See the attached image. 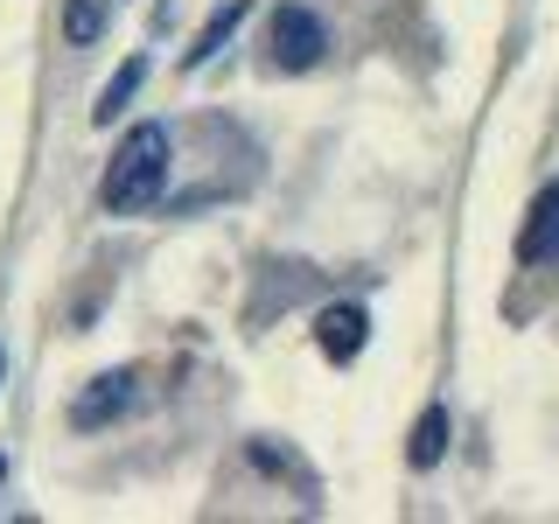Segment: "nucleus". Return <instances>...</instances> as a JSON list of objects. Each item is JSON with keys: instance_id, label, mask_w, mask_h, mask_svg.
Masks as SVG:
<instances>
[{"instance_id": "f257e3e1", "label": "nucleus", "mask_w": 559, "mask_h": 524, "mask_svg": "<svg viewBox=\"0 0 559 524\" xmlns=\"http://www.w3.org/2000/svg\"><path fill=\"white\" fill-rule=\"evenodd\" d=\"M162 196H168V127L140 119V127L112 147V162H105L98 203L112 210V217H140V210H154Z\"/></svg>"}, {"instance_id": "f03ea898", "label": "nucleus", "mask_w": 559, "mask_h": 524, "mask_svg": "<svg viewBox=\"0 0 559 524\" xmlns=\"http://www.w3.org/2000/svg\"><path fill=\"white\" fill-rule=\"evenodd\" d=\"M266 43H273V63L280 70H314V63H322V49H329V28H322V14H314V8H301V0H280Z\"/></svg>"}, {"instance_id": "7ed1b4c3", "label": "nucleus", "mask_w": 559, "mask_h": 524, "mask_svg": "<svg viewBox=\"0 0 559 524\" xmlns=\"http://www.w3.org/2000/svg\"><path fill=\"white\" fill-rule=\"evenodd\" d=\"M518 259L524 266H559V182H546L532 196V217L518 231Z\"/></svg>"}, {"instance_id": "20e7f679", "label": "nucleus", "mask_w": 559, "mask_h": 524, "mask_svg": "<svg viewBox=\"0 0 559 524\" xmlns=\"http://www.w3.org/2000/svg\"><path fill=\"white\" fill-rule=\"evenodd\" d=\"M314 343H322V357H329V364H349L364 343H371V314H364L357 301L322 308V314H314Z\"/></svg>"}, {"instance_id": "39448f33", "label": "nucleus", "mask_w": 559, "mask_h": 524, "mask_svg": "<svg viewBox=\"0 0 559 524\" xmlns=\"http://www.w3.org/2000/svg\"><path fill=\"white\" fill-rule=\"evenodd\" d=\"M133 371H105V378H92L78 398H70V427H105V419H119L133 406Z\"/></svg>"}, {"instance_id": "423d86ee", "label": "nucleus", "mask_w": 559, "mask_h": 524, "mask_svg": "<svg viewBox=\"0 0 559 524\" xmlns=\"http://www.w3.org/2000/svg\"><path fill=\"white\" fill-rule=\"evenodd\" d=\"M140 84H147V57H133V63H119V70H112V84H105V92H98V105H92V119H98V127H112V119L127 112Z\"/></svg>"}, {"instance_id": "0eeeda50", "label": "nucleus", "mask_w": 559, "mask_h": 524, "mask_svg": "<svg viewBox=\"0 0 559 524\" xmlns=\"http://www.w3.org/2000/svg\"><path fill=\"white\" fill-rule=\"evenodd\" d=\"M238 22H245V0H224V8H217V14L203 22V35L189 43V57H182V63H189V70H203V63L217 57L224 43H231V28H238Z\"/></svg>"}, {"instance_id": "6e6552de", "label": "nucleus", "mask_w": 559, "mask_h": 524, "mask_svg": "<svg viewBox=\"0 0 559 524\" xmlns=\"http://www.w3.org/2000/svg\"><path fill=\"white\" fill-rule=\"evenodd\" d=\"M441 454H448V413H441V406H427V413H419V427H413L406 462H413V468H433Z\"/></svg>"}, {"instance_id": "1a4fd4ad", "label": "nucleus", "mask_w": 559, "mask_h": 524, "mask_svg": "<svg viewBox=\"0 0 559 524\" xmlns=\"http://www.w3.org/2000/svg\"><path fill=\"white\" fill-rule=\"evenodd\" d=\"M105 28H112V8H105V0H70V8H63V35H70V43H98Z\"/></svg>"}, {"instance_id": "9d476101", "label": "nucleus", "mask_w": 559, "mask_h": 524, "mask_svg": "<svg viewBox=\"0 0 559 524\" xmlns=\"http://www.w3.org/2000/svg\"><path fill=\"white\" fill-rule=\"evenodd\" d=\"M0 476H8V462H0Z\"/></svg>"}]
</instances>
